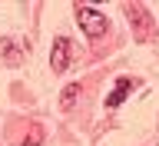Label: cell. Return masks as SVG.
<instances>
[{
    "label": "cell",
    "mask_w": 159,
    "mask_h": 146,
    "mask_svg": "<svg viewBox=\"0 0 159 146\" xmlns=\"http://www.w3.org/2000/svg\"><path fill=\"white\" fill-rule=\"evenodd\" d=\"M76 20H80V27H83V33L86 37H93V40H99L103 33H106V17L99 13V10H93V7H76Z\"/></svg>",
    "instance_id": "obj_1"
},
{
    "label": "cell",
    "mask_w": 159,
    "mask_h": 146,
    "mask_svg": "<svg viewBox=\"0 0 159 146\" xmlns=\"http://www.w3.org/2000/svg\"><path fill=\"white\" fill-rule=\"evenodd\" d=\"M70 57H73V43H70L66 37H57V43H53V53H50V67H53V73H66Z\"/></svg>",
    "instance_id": "obj_2"
},
{
    "label": "cell",
    "mask_w": 159,
    "mask_h": 146,
    "mask_svg": "<svg viewBox=\"0 0 159 146\" xmlns=\"http://www.w3.org/2000/svg\"><path fill=\"white\" fill-rule=\"evenodd\" d=\"M129 90H133V80H129V77H119V80H116V90L106 97V106H109V110H116L119 103L126 100V93H129Z\"/></svg>",
    "instance_id": "obj_3"
},
{
    "label": "cell",
    "mask_w": 159,
    "mask_h": 146,
    "mask_svg": "<svg viewBox=\"0 0 159 146\" xmlns=\"http://www.w3.org/2000/svg\"><path fill=\"white\" fill-rule=\"evenodd\" d=\"M76 97H80V83H70V87L63 90V97H60V106H63V110H70L73 103H76Z\"/></svg>",
    "instance_id": "obj_4"
},
{
    "label": "cell",
    "mask_w": 159,
    "mask_h": 146,
    "mask_svg": "<svg viewBox=\"0 0 159 146\" xmlns=\"http://www.w3.org/2000/svg\"><path fill=\"white\" fill-rule=\"evenodd\" d=\"M3 53H7V63H17V60H20L17 43H3Z\"/></svg>",
    "instance_id": "obj_5"
},
{
    "label": "cell",
    "mask_w": 159,
    "mask_h": 146,
    "mask_svg": "<svg viewBox=\"0 0 159 146\" xmlns=\"http://www.w3.org/2000/svg\"><path fill=\"white\" fill-rule=\"evenodd\" d=\"M37 143H40V130H37V133H33V136H30V139H27L23 146H37Z\"/></svg>",
    "instance_id": "obj_6"
}]
</instances>
